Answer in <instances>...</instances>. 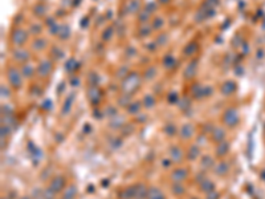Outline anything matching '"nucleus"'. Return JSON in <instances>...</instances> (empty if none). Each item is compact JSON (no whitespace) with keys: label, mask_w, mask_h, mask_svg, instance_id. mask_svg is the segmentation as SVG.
I'll list each match as a JSON object with an SVG mask.
<instances>
[{"label":"nucleus","mask_w":265,"mask_h":199,"mask_svg":"<svg viewBox=\"0 0 265 199\" xmlns=\"http://www.w3.org/2000/svg\"><path fill=\"white\" fill-rule=\"evenodd\" d=\"M172 191H174L176 195H182V194L184 193V187L180 183H175L174 186H172Z\"/></svg>","instance_id":"obj_28"},{"label":"nucleus","mask_w":265,"mask_h":199,"mask_svg":"<svg viewBox=\"0 0 265 199\" xmlns=\"http://www.w3.org/2000/svg\"><path fill=\"white\" fill-rule=\"evenodd\" d=\"M127 104H130L129 94H127V96H125V97H121V98H119V105H122V106H126Z\"/></svg>","instance_id":"obj_38"},{"label":"nucleus","mask_w":265,"mask_h":199,"mask_svg":"<svg viewBox=\"0 0 265 199\" xmlns=\"http://www.w3.org/2000/svg\"><path fill=\"white\" fill-rule=\"evenodd\" d=\"M163 64H165L166 68L171 69L172 66L175 65V59H174L172 56H166V57H165V60H163Z\"/></svg>","instance_id":"obj_22"},{"label":"nucleus","mask_w":265,"mask_h":199,"mask_svg":"<svg viewBox=\"0 0 265 199\" xmlns=\"http://www.w3.org/2000/svg\"><path fill=\"white\" fill-rule=\"evenodd\" d=\"M155 104V100H154L153 96H146L145 100H143V106L145 108H151Z\"/></svg>","instance_id":"obj_23"},{"label":"nucleus","mask_w":265,"mask_h":199,"mask_svg":"<svg viewBox=\"0 0 265 199\" xmlns=\"http://www.w3.org/2000/svg\"><path fill=\"white\" fill-rule=\"evenodd\" d=\"M154 73H155V69H154V68H150L147 72H146V78L150 80V78H151V76H154Z\"/></svg>","instance_id":"obj_40"},{"label":"nucleus","mask_w":265,"mask_h":199,"mask_svg":"<svg viewBox=\"0 0 265 199\" xmlns=\"http://www.w3.org/2000/svg\"><path fill=\"white\" fill-rule=\"evenodd\" d=\"M147 199H166V198L158 187H151V189H149Z\"/></svg>","instance_id":"obj_8"},{"label":"nucleus","mask_w":265,"mask_h":199,"mask_svg":"<svg viewBox=\"0 0 265 199\" xmlns=\"http://www.w3.org/2000/svg\"><path fill=\"white\" fill-rule=\"evenodd\" d=\"M2 96H3V97H4V96H7V97L10 96V92H8V89H7L6 86H2Z\"/></svg>","instance_id":"obj_43"},{"label":"nucleus","mask_w":265,"mask_h":199,"mask_svg":"<svg viewBox=\"0 0 265 199\" xmlns=\"http://www.w3.org/2000/svg\"><path fill=\"white\" fill-rule=\"evenodd\" d=\"M21 199H29V198H26V197H24V198H21Z\"/></svg>","instance_id":"obj_45"},{"label":"nucleus","mask_w":265,"mask_h":199,"mask_svg":"<svg viewBox=\"0 0 265 199\" xmlns=\"http://www.w3.org/2000/svg\"><path fill=\"white\" fill-rule=\"evenodd\" d=\"M194 199H195V198H194Z\"/></svg>","instance_id":"obj_46"},{"label":"nucleus","mask_w":265,"mask_h":199,"mask_svg":"<svg viewBox=\"0 0 265 199\" xmlns=\"http://www.w3.org/2000/svg\"><path fill=\"white\" fill-rule=\"evenodd\" d=\"M163 24H165V21H163L162 17H155V20H154V23H153V28L159 29V28H162Z\"/></svg>","instance_id":"obj_31"},{"label":"nucleus","mask_w":265,"mask_h":199,"mask_svg":"<svg viewBox=\"0 0 265 199\" xmlns=\"http://www.w3.org/2000/svg\"><path fill=\"white\" fill-rule=\"evenodd\" d=\"M33 73H35L33 66H31V65H25V66H23V74H24V76H26V77H32V76H33Z\"/></svg>","instance_id":"obj_27"},{"label":"nucleus","mask_w":265,"mask_h":199,"mask_svg":"<svg viewBox=\"0 0 265 199\" xmlns=\"http://www.w3.org/2000/svg\"><path fill=\"white\" fill-rule=\"evenodd\" d=\"M139 108H141V104L139 102L130 104L129 105V113H138L139 112Z\"/></svg>","instance_id":"obj_32"},{"label":"nucleus","mask_w":265,"mask_h":199,"mask_svg":"<svg viewBox=\"0 0 265 199\" xmlns=\"http://www.w3.org/2000/svg\"><path fill=\"white\" fill-rule=\"evenodd\" d=\"M149 190L145 187L143 184H135L134 186V198L137 199H143L147 197Z\"/></svg>","instance_id":"obj_7"},{"label":"nucleus","mask_w":265,"mask_h":199,"mask_svg":"<svg viewBox=\"0 0 265 199\" xmlns=\"http://www.w3.org/2000/svg\"><path fill=\"white\" fill-rule=\"evenodd\" d=\"M171 158H172V161H175V162H180L183 158L182 150L179 147H172L171 149Z\"/></svg>","instance_id":"obj_14"},{"label":"nucleus","mask_w":265,"mask_h":199,"mask_svg":"<svg viewBox=\"0 0 265 199\" xmlns=\"http://www.w3.org/2000/svg\"><path fill=\"white\" fill-rule=\"evenodd\" d=\"M139 82H141L139 81V76L137 73H132V74H130V76H127L126 78H123V84H122L123 89L122 90H125L127 94H130V93H132L137 88H138Z\"/></svg>","instance_id":"obj_1"},{"label":"nucleus","mask_w":265,"mask_h":199,"mask_svg":"<svg viewBox=\"0 0 265 199\" xmlns=\"http://www.w3.org/2000/svg\"><path fill=\"white\" fill-rule=\"evenodd\" d=\"M231 88H235V84L233 82H225L223 88H222V92L224 93V94H229L231 92H233V89H231Z\"/></svg>","instance_id":"obj_25"},{"label":"nucleus","mask_w":265,"mask_h":199,"mask_svg":"<svg viewBox=\"0 0 265 199\" xmlns=\"http://www.w3.org/2000/svg\"><path fill=\"white\" fill-rule=\"evenodd\" d=\"M223 119H224V123L228 126H235L237 123V114L233 109H227L223 116Z\"/></svg>","instance_id":"obj_3"},{"label":"nucleus","mask_w":265,"mask_h":199,"mask_svg":"<svg viewBox=\"0 0 265 199\" xmlns=\"http://www.w3.org/2000/svg\"><path fill=\"white\" fill-rule=\"evenodd\" d=\"M214 189H215L214 183H212V182H210V180H207V179H206L204 182L202 183V190H203V191H206L207 194H208V193H211Z\"/></svg>","instance_id":"obj_20"},{"label":"nucleus","mask_w":265,"mask_h":199,"mask_svg":"<svg viewBox=\"0 0 265 199\" xmlns=\"http://www.w3.org/2000/svg\"><path fill=\"white\" fill-rule=\"evenodd\" d=\"M187 176V170L184 169H176L174 172H172V179L174 180H183Z\"/></svg>","instance_id":"obj_12"},{"label":"nucleus","mask_w":265,"mask_h":199,"mask_svg":"<svg viewBox=\"0 0 265 199\" xmlns=\"http://www.w3.org/2000/svg\"><path fill=\"white\" fill-rule=\"evenodd\" d=\"M219 198V194L216 193H208V195H207V199H218Z\"/></svg>","instance_id":"obj_42"},{"label":"nucleus","mask_w":265,"mask_h":199,"mask_svg":"<svg viewBox=\"0 0 265 199\" xmlns=\"http://www.w3.org/2000/svg\"><path fill=\"white\" fill-rule=\"evenodd\" d=\"M112 32H113L112 27L106 28V29H105V32H104V40H109V39H110V35H112Z\"/></svg>","instance_id":"obj_39"},{"label":"nucleus","mask_w":265,"mask_h":199,"mask_svg":"<svg viewBox=\"0 0 265 199\" xmlns=\"http://www.w3.org/2000/svg\"><path fill=\"white\" fill-rule=\"evenodd\" d=\"M196 73V61H192L190 63V65L186 68V72H184V77L186 78H192Z\"/></svg>","instance_id":"obj_9"},{"label":"nucleus","mask_w":265,"mask_h":199,"mask_svg":"<svg viewBox=\"0 0 265 199\" xmlns=\"http://www.w3.org/2000/svg\"><path fill=\"white\" fill-rule=\"evenodd\" d=\"M147 19H149V12L147 11H145V12L141 13V16H139V20L141 21H145V20H147Z\"/></svg>","instance_id":"obj_41"},{"label":"nucleus","mask_w":265,"mask_h":199,"mask_svg":"<svg viewBox=\"0 0 265 199\" xmlns=\"http://www.w3.org/2000/svg\"><path fill=\"white\" fill-rule=\"evenodd\" d=\"M7 76H8V80H10V82L12 84V86L15 88H20L21 86V76L20 73L17 72V70L15 68H10L7 72Z\"/></svg>","instance_id":"obj_2"},{"label":"nucleus","mask_w":265,"mask_h":199,"mask_svg":"<svg viewBox=\"0 0 265 199\" xmlns=\"http://www.w3.org/2000/svg\"><path fill=\"white\" fill-rule=\"evenodd\" d=\"M13 56H15V60H17V61H25V60H28L29 55L24 49H16L13 52Z\"/></svg>","instance_id":"obj_13"},{"label":"nucleus","mask_w":265,"mask_h":199,"mask_svg":"<svg viewBox=\"0 0 265 199\" xmlns=\"http://www.w3.org/2000/svg\"><path fill=\"white\" fill-rule=\"evenodd\" d=\"M26 39H28V35L24 29H16L15 32H13V36H12V41L13 44H16V45H23V44L26 41Z\"/></svg>","instance_id":"obj_4"},{"label":"nucleus","mask_w":265,"mask_h":199,"mask_svg":"<svg viewBox=\"0 0 265 199\" xmlns=\"http://www.w3.org/2000/svg\"><path fill=\"white\" fill-rule=\"evenodd\" d=\"M76 194H77V189H76V186L72 184V186H69V189L65 191L64 198H65V199H74Z\"/></svg>","instance_id":"obj_16"},{"label":"nucleus","mask_w":265,"mask_h":199,"mask_svg":"<svg viewBox=\"0 0 265 199\" xmlns=\"http://www.w3.org/2000/svg\"><path fill=\"white\" fill-rule=\"evenodd\" d=\"M165 131H166L169 135H174L175 133H176V127L172 125V123H167V125L165 126Z\"/></svg>","instance_id":"obj_29"},{"label":"nucleus","mask_w":265,"mask_h":199,"mask_svg":"<svg viewBox=\"0 0 265 199\" xmlns=\"http://www.w3.org/2000/svg\"><path fill=\"white\" fill-rule=\"evenodd\" d=\"M72 101H73V100H72V97H70V98H68V100L65 101V104H64V106H63V113H64V114H66V113L69 112L70 105H72Z\"/></svg>","instance_id":"obj_33"},{"label":"nucleus","mask_w":265,"mask_h":199,"mask_svg":"<svg viewBox=\"0 0 265 199\" xmlns=\"http://www.w3.org/2000/svg\"><path fill=\"white\" fill-rule=\"evenodd\" d=\"M196 49H198V45H196V44H194V43H191L190 45L186 47L184 53H186V55H188V56H190V55H194V53L196 52Z\"/></svg>","instance_id":"obj_26"},{"label":"nucleus","mask_w":265,"mask_h":199,"mask_svg":"<svg viewBox=\"0 0 265 199\" xmlns=\"http://www.w3.org/2000/svg\"><path fill=\"white\" fill-rule=\"evenodd\" d=\"M51 69H52V63H51V61H48V60H44V61H41V63H40V65H39L37 73L40 74V76L45 77V76H48V74H49Z\"/></svg>","instance_id":"obj_5"},{"label":"nucleus","mask_w":265,"mask_h":199,"mask_svg":"<svg viewBox=\"0 0 265 199\" xmlns=\"http://www.w3.org/2000/svg\"><path fill=\"white\" fill-rule=\"evenodd\" d=\"M198 155H199V149H198V146H191V147H190V150H188L187 157H188L190 159H195Z\"/></svg>","instance_id":"obj_21"},{"label":"nucleus","mask_w":265,"mask_h":199,"mask_svg":"<svg viewBox=\"0 0 265 199\" xmlns=\"http://www.w3.org/2000/svg\"><path fill=\"white\" fill-rule=\"evenodd\" d=\"M37 199H45V198H44V195H40V194H39V195H37Z\"/></svg>","instance_id":"obj_44"},{"label":"nucleus","mask_w":265,"mask_h":199,"mask_svg":"<svg viewBox=\"0 0 265 199\" xmlns=\"http://www.w3.org/2000/svg\"><path fill=\"white\" fill-rule=\"evenodd\" d=\"M89 96H90V100L93 101V102H97V101L100 100V97H101V93H100V90L97 89V88H90Z\"/></svg>","instance_id":"obj_17"},{"label":"nucleus","mask_w":265,"mask_h":199,"mask_svg":"<svg viewBox=\"0 0 265 199\" xmlns=\"http://www.w3.org/2000/svg\"><path fill=\"white\" fill-rule=\"evenodd\" d=\"M202 166L204 167H211L212 166V158L211 157H204L203 158V161H202Z\"/></svg>","instance_id":"obj_34"},{"label":"nucleus","mask_w":265,"mask_h":199,"mask_svg":"<svg viewBox=\"0 0 265 199\" xmlns=\"http://www.w3.org/2000/svg\"><path fill=\"white\" fill-rule=\"evenodd\" d=\"M192 134H194V127H192V125L187 123V125H184V126L182 127V131H180V135H182V138L188 139Z\"/></svg>","instance_id":"obj_11"},{"label":"nucleus","mask_w":265,"mask_h":199,"mask_svg":"<svg viewBox=\"0 0 265 199\" xmlns=\"http://www.w3.org/2000/svg\"><path fill=\"white\" fill-rule=\"evenodd\" d=\"M45 45H47V41L45 40H43V39H39L37 41H35V48H39V49H43V48H45Z\"/></svg>","instance_id":"obj_35"},{"label":"nucleus","mask_w":265,"mask_h":199,"mask_svg":"<svg viewBox=\"0 0 265 199\" xmlns=\"http://www.w3.org/2000/svg\"><path fill=\"white\" fill-rule=\"evenodd\" d=\"M224 137H225V131L223 129H216L214 131V139L218 141V142H222L224 139Z\"/></svg>","instance_id":"obj_19"},{"label":"nucleus","mask_w":265,"mask_h":199,"mask_svg":"<svg viewBox=\"0 0 265 199\" xmlns=\"http://www.w3.org/2000/svg\"><path fill=\"white\" fill-rule=\"evenodd\" d=\"M57 35H59V36H60L61 39H64V40H65V39H68V36L70 35V29H69V27H68V25H65V24H64V25H60V29H59V33H57Z\"/></svg>","instance_id":"obj_15"},{"label":"nucleus","mask_w":265,"mask_h":199,"mask_svg":"<svg viewBox=\"0 0 265 199\" xmlns=\"http://www.w3.org/2000/svg\"><path fill=\"white\" fill-rule=\"evenodd\" d=\"M139 32H141L142 36H147V35L151 32V28H147V25H142L141 27V29H139Z\"/></svg>","instance_id":"obj_37"},{"label":"nucleus","mask_w":265,"mask_h":199,"mask_svg":"<svg viewBox=\"0 0 265 199\" xmlns=\"http://www.w3.org/2000/svg\"><path fill=\"white\" fill-rule=\"evenodd\" d=\"M228 149H229V145L228 142H225V141H222V142H219L218 147H216V154L220 157L225 155V154L228 153Z\"/></svg>","instance_id":"obj_10"},{"label":"nucleus","mask_w":265,"mask_h":199,"mask_svg":"<svg viewBox=\"0 0 265 199\" xmlns=\"http://www.w3.org/2000/svg\"><path fill=\"white\" fill-rule=\"evenodd\" d=\"M216 172H218L219 175H224V174H227V171H228V165L225 162H222V163H219L218 166H216Z\"/></svg>","instance_id":"obj_18"},{"label":"nucleus","mask_w":265,"mask_h":199,"mask_svg":"<svg viewBox=\"0 0 265 199\" xmlns=\"http://www.w3.org/2000/svg\"><path fill=\"white\" fill-rule=\"evenodd\" d=\"M45 11H47V8H45V6H43V4H37L36 8H35V12H36L39 16H44L45 15Z\"/></svg>","instance_id":"obj_30"},{"label":"nucleus","mask_w":265,"mask_h":199,"mask_svg":"<svg viewBox=\"0 0 265 199\" xmlns=\"http://www.w3.org/2000/svg\"><path fill=\"white\" fill-rule=\"evenodd\" d=\"M122 198H126V199L134 198V187H127V189L123 190V193H122Z\"/></svg>","instance_id":"obj_24"},{"label":"nucleus","mask_w":265,"mask_h":199,"mask_svg":"<svg viewBox=\"0 0 265 199\" xmlns=\"http://www.w3.org/2000/svg\"><path fill=\"white\" fill-rule=\"evenodd\" d=\"M53 193H55V191H53V190L49 187V190H45V191H44L43 195H44V198H45V199H53V198H55Z\"/></svg>","instance_id":"obj_36"},{"label":"nucleus","mask_w":265,"mask_h":199,"mask_svg":"<svg viewBox=\"0 0 265 199\" xmlns=\"http://www.w3.org/2000/svg\"><path fill=\"white\" fill-rule=\"evenodd\" d=\"M64 184H65V179L63 178V176H56V178L51 182V186H49V187H51L55 193H59L60 190L64 187Z\"/></svg>","instance_id":"obj_6"}]
</instances>
